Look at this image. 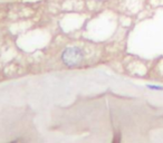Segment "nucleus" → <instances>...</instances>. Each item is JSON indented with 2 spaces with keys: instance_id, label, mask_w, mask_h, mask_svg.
<instances>
[{
  "instance_id": "1",
  "label": "nucleus",
  "mask_w": 163,
  "mask_h": 143,
  "mask_svg": "<svg viewBox=\"0 0 163 143\" xmlns=\"http://www.w3.org/2000/svg\"><path fill=\"white\" fill-rule=\"evenodd\" d=\"M85 54L78 46H67L62 51L60 59L67 68H75L84 63Z\"/></svg>"
},
{
  "instance_id": "3",
  "label": "nucleus",
  "mask_w": 163,
  "mask_h": 143,
  "mask_svg": "<svg viewBox=\"0 0 163 143\" xmlns=\"http://www.w3.org/2000/svg\"><path fill=\"white\" fill-rule=\"evenodd\" d=\"M121 139H122L121 134H119V133H115V134H114V137H113V141H112V143H121Z\"/></svg>"
},
{
  "instance_id": "2",
  "label": "nucleus",
  "mask_w": 163,
  "mask_h": 143,
  "mask_svg": "<svg viewBox=\"0 0 163 143\" xmlns=\"http://www.w3.org/2000/svg\"><path fill=\"white\" fill-rule=\"evenodd\" d=\"M146 87L151 91H163L162 85H155V84H148Z\"/></svg>"
},
{
  "instance_id": "4",
  "label": "nucleus",
  "mask_w": 163,
  "mask_h": 143,
  "mask_svg": "<svg viewBox=\"0 0 163 143\" xmlns=\"http://www.w3.org/2000/svg\"><path fill=\"white\" fill-rule=\"evenodd\" d=\"M18 142V140H16V141H13V142H10V143H17Z\"/></svg>"
}]
</instances>
